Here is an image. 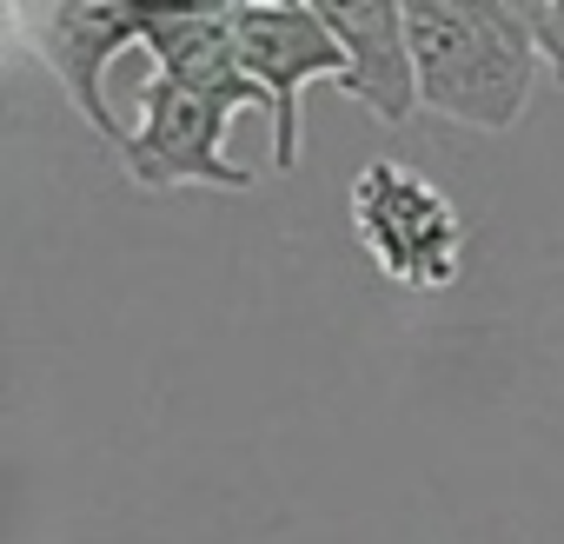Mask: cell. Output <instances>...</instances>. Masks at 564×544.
<instances>
[{
  "label": "cell",
  "mask_w": 564,
  "mask_h": 544,
  "mask_svg": "<svg viewBox=\"0 0 564 544\" xmlns=\"http://www.w3.org/2000/svg\"><path fill=\"white\" fill-rule=\"evenodd\" d=\"M239 61L252 87L272 100V166L293 173L300 166V94L313 80H346V47L333 41L319 8L300 0H259V8H232Z\"/></svg>",
  "instance_id": "3"
},
{
  "label": "cell",
  "mask_w": 564,
  "mask_h": 544,
  "mask_svg": "<svg viewBox=\"0 0 564 544\" xmlns=\"http://www.w3.org/2000/svg\"><path fill=\"white\" fill-rule=\"evenodd\" d=\"M140 47L153 54V74L199 94V100H219V107H265L272 100L252 87L246 61H239V34H232V8H147V34Z\"/></svg>",
  "instance_id": "7"
},
{
  "label": "cell",
  "mask_w": 564,
  "mask_h": 544,
  "mask_svg": "<svg viewBox=\"0 0 564 544\" xmlns=\"http://www.w3.org/2000/svg\"><path fill=\"white\" fill-rule=\"evenodd\" d=\"M531 34H538V54H544V74L564 87V0H531Z\"/></svg>",
  "instance_id": "8"
},
{
  "label": "cell",
  "mask_w": 564,
  "mask_h": 544,
  "mask_svg": "<svg viewBox=\"0 0 564 544\" xmlns=\"http://www.w3.org/2000/svg\"><path fill=\"white\" fill-rule=\"evenodd\" d=\"M352 232L405 293H445L465 265V219L452 193L399 160H372L352 179Z\"/></svg>",
  "instance_id": "2"
},
{
  "label": "cell",
  "mask_w": 564,
  "mask_h": 544,
  "mask_svg": "<svg viewBox=\"0 0 564 544\" xmlns=\"http://www.w3.org/2000/svg\"><path fill=\"white\" fill-rule=\"evenodd\" d=\"M239 107L199 100L173 80H147L140 87V120L120 146V166L133 186L147 193H173V186H219V193H246L252 173L226 160V133H232Z\"/></svg>",
  "instance_id": "4"
},
{
  "label": "cell",
  "mask_w": 564,
  "mask_h": 544,
  "mask_svg": "<svg viewBox=\"0 0 564 544\" xmlns=\"http://www.w3.org/2000/svg\"><path fill=\"white\" fill-rule=\"evenodd\" d=\"M140 34H147V8H133V0H61V8L34 14V41H41L47 74L67 87L74 113L107 146H127V133H133L107 107V67L120 54H133Z\"/></svg>",
  "instance_id": "5"
},
{
  "label": "cell",
  "mask_w": 564,
  "mask_h": 544,
  "mask_svg": "<svg viewBox=\"0 0 564 544\" xmlns=\"http://www.w3.org/2000/svg\"><path fill=\"white\" fill-rule=\"evenodd\" d=\"M405 28L425 113L478 133H511L524 120L544 54L518 0H412Z\"/></svg>",
  "instance_id": "1"
},
{
  "label": "cell",
  "mask_w": 564,
  "mask_h": 544,
  "mask_svg": "<svg viewBox=\"0 0 564 544\" xmlns=\"http://www.w3.org/2000/svg\"><path fill=\"white\" fill-rule=\"evenodd\" d=\"M319 14H326L333 41L346 47L339 94L359 100L379 127H412L425 94H419V61H412L405 8H392V0H346V8H319Z\"/></svg>",
  "instance_id": "6"
}]
</instances>
